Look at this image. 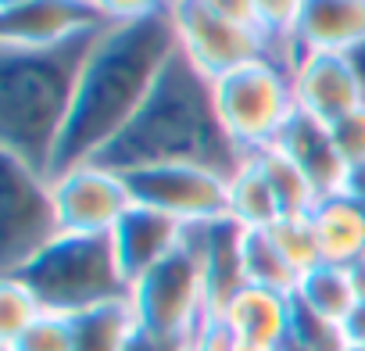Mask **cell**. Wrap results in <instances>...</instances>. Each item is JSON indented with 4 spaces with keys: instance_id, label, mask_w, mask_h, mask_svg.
Returning <instances> with one entry per match:
<instances>
[{
    "instance_id": "obj_1",
    "label": "cell",
    "mask_w": 365,
    "mask_h": 351,
    "mask_svg": "<svg viewBox=\"0 0 365 351\" xmlns=\"http://www.w3.org/2000/svg\"><path fill=\"white\" fill-rule=\"evenodd\" d=\"M175 51L179 40L168 11L140 22H111L97 36L83 65L68 126L54 151L51 180L79 165H90L108 143L125 133Z\"/></svg>"
},
{
    "instance_id": "obj_2",
    "label": "cell",
    "mask_w": 365,
    "mask_h": 351,
    "mask_svg": "<svg viewBox=\"0 0 365 351\" xmlns=\"http://www.w3.org/2000/svg\"><path fill=\"white\" fill-rule=\"evenodd\" d=\"M247 158L251 154L233 143L215 111L212 79L197 72L182 51H175L140 115L93 158V165L111 172H133L147 165H205L233 180Z\"/></svg>"
},
{
    "instance_id": "obj_3",
    "label": "cell",
    "mask_w": 365,
    "mask_h": 351,
    "mask_svg": "<svg viewBox=\"0 0 365 351\" xmlns=\"http://www.w3.org/2000/svg\"><path fill=\"white\" fill-rule=\"evenodd\" d=\"M104 29L54 47H0V151L47 180L79 93L83 65Z\"/></svg>"
},
{
    "instance_id": "obj_4",
    "label": "cell",
    "mask_w": 365,
    "mask_h": 351,
    "mask_svg": "<svg viewBox=\"0 0 365 351\" xmlns=\"http://www.w3.org/2000/svg\"><path fill=\"white\" fill-rule=\"evenodd\" d=\"M4 276L22 280L47 312H61V315H79L93 305L125 297L133 290L118 265L111 237L61 233L36 258H29L22 269Z\"/></svg>"
},
{
    "instance_id": "obj_5",
    "label": "cell",
    "mask_w": 365,
    "mask_h": 351,
    "mask_svg": "<svg viewBox=\"0 0 365 351\" xmlns=\"http://www.w3.org/2000/svg\"><path fill=\"white\" fill-rule=\"evenodd\" d=\"M129 294H133V305L140 312L143 333L150 340L175 344V347L187 344L190 333L212 315L197 226L187 230V240L161 265H154L147 276H140Z\"/></svg>"
},
{
    "instance_id": "obj_6",
    "label": "cell",
    "mask_w": 365,
    "mask_h": 351,
    "mask_svg": "<svg viewBox=\"0 0 365 351\" xmlns=\"http://www.w3.org/2000/svg\"><path fill=\"white\" fill-rule=\"evenodd\" d=\"M212 93L226 133L247 154L272 147L283 126L290 122V115L297 111L290 68L272 54L244 61L226 76L212 79Z\"/></svg>"
},
{
    "instance_id": "obj_7",
    "label": "cell",
    "mask_w": 365,
    "mask_h": 351,
    "mask_svg": "<svg viewBox=\"0 0 365 351\" xmlns=\"http://www.w3.org/2000/svg\"><path fill=\"white\" fill-rule=\"evenodd\" d=\"M61 237L54 187L0 151V273H15Z\"/></svg>"
},
{
    "instance_id": "obj_8",
    "label": "cell",
    "mask_w": 365,
    "mask_h": 351,
    "mask_svg": "<svg viewBox=\"0 0 365 351\" xmlns=\"http://www.w3.org/2000/svg\"><path fill=\"white\" fill-rule=\"evenodd\" d=\"M133 205L158 208L182 226H205L230 215V180L205 165H147L122 172Z\"/></svg>"
},
{
    "instance_id": "obj_9",
    "label": "cell",
    "mask_w": 365,
    "mask_h": 351,
    "mask_svg": "<svg viewBox=\"0 0 365 351\" xmlns=\"http://www.w3.org/2000/svg\"><path fill=\"white\" fill-rule=\"evenodd\" d=\"M168 15H172V26H175L179 51L208 79H219L230 68L255 61V58H265V54L279 58L276 44L265 33L244 29V26H233V22L212 15L201 0H172Z\"/></svg>"
},
{
    "instance_id": "obj_10",
    "label": "cell",
    "mask_w": 365,
    "mask_h": 351,
    "mask_svg": "<svg viewBox=\"0 0 365 351\" xmlns=\"http://www.w3.org/2000/svg\"><path fill=\"white\" fill-rule=\"evenodd\" d=\"M51 187H54L61 233L111 237L122 215L133 208V194L122 180V172H111L93 161L54 176Z\"/></svg>"
},
{
    "instance_id": "obj_11",
    "label": "cell",
    "mask_w": 365,
    "mask_h": 351,
    "mask_svg": "<svg viewBox=\"0 0 365 351\" xmlns=\"http://www.w3.org/2000/svg\"><path fill=\"white\" fill-rule=\"evenodd\" d=\"M104 26L90 0H19L0 8V47H54Z\"/></svg>"
},
{
    "instance_id": "obj_12",
    "label": "cell",
    "mask_w": 365,
    "mask_h": 351,
    "mask_svg": "<svg viewBox=\"0 0 365 351\" xmlns=\"http://www.w3.org/2000/svg\"><path fill=\"white\" fill-rule=\"evenodd\" d=\"M290 86H294L297 108L315 115L326 126L361 108V93L344 54H294Z\"/></svg>"
},
{
    "instance_id": "obj_13",
    "label": "cell",
    "mask_w": 365,
    "mask_h": 351,
    "mask_svg": "<svg viewBox=\"0 0 365 351\" xmlns=\"http://www.w3.org/2000/svg\"><path fill=\"white\" fill-rule=\"evenodd\" d=\"M187 230L190 226H182L179 219H172L158 208L133 205L111 233V244H115V255H118V265H122L129 287L140 276H147L154 265H161L182 240H187Z\"/></svg>"
},
{
    "instance_id": "obj_14",
    "label": "cell",
    "mask_w": 365,
    "mask_h": 351,
    "mask_svg": "<svg viewBox=\"0 0 365 351\" xmlns=\"http://www.w3.org/2000/svg\"><path fill=\"white\" fill-rule=\"evenodd\" d=\"M276 147L304 172V180L315 190V201L344 194V180H347V165L333 143V133L326 122H319L308 111H294L290 122L283 126V133L276 136Z\"/></svg>"
},
{
    "instance_id": "obj_15",
    "label": "cell",
    "mask_w": 365,
    "mask_h": 351,
    "mask_svg": "<svg viewBox=\"0 0 365 351\" xmlns=\"http://www.w3.org/2000/svg\"><path fill=\"white\" fill-rule=\"evenodd\" d=\"M294 54H347L365 44V0H304L290 29Z\"/></svg>"
},
{
    "instance_id": "obj_16",
    "label": "cell",
    "mask_w": 365,
    "mask_h": 351,
    "mask_svg": "<svg viewBox=\"0 0 365 351\" xmlns=\"http://www.w3.org/2000/svg\"><path fill=\"white\" fill-rule=\"evenodd\" d=\"M222 319L230 322L240 344L283 351L294 326V294L247 283L230 297V305L222 308Z\"/></svg>"
},
{
    "instance_id": "obj_17",
    "label": "cell",
    "mask_w": 365,
    "mask_h": 351,
    "mask_svg": "<svg viewBox=\"0 0 365 351\" xmlns=\"http://www.w3.org/2000/svg\"><path fill=\"white\" fill-rule=\"evenodd\" d=\"M240 237L244 226H237L230 215L197 226V240H201V258H205V276H208V305L212 315H222V308L230 305V297L247 287L244 283V265H240Z\"/></svg>"
},
{
    "instance_id": "obj_18",
    "label": "cell",
    "mask_w": 365,
    "mask_h": 351,
    "mask_svg": "<svg viewBox=\"0 0 365 351\" xmlns=\"http://www.w3.org/2000/svg\"><path fill=\"white\" fill-rule=\"evenodd\" d=\"M312 223L319 233L322 262L354 265L365 255V205L361 201H354L347 194L322 198L312 208Z\"/></svg>"
},
{
    "instance_id": "obj_19",
    "label": "cell",
    "mask_w": 365,
    "mask_h": 351,
    "mask_svg": "<svg viewBox=\"0 0 365 351\" xmlns=\"http://www.w3.org/2000/svg\"><path fill=\"white\" fill-rule=\"evenodd\" d=\"M72 330H76V351H133L147 337L133 294L72 315Z\"/></svg>"
},
{
    "instance_id": "obj_20",
    "label": "cell",
    "mask_w": 365,
    "mask_h": 351,
    "mask_svg": "<svg viewBox=\"0 0 365 351\" xmlns=\"http://www.w3.org/2000/svg\"><path fill=\"white\" fill-rule=\"evenodd\" d=\"M294 301L329 322H347V315L354 312L358 305V294H354V283H351V273L347 265H333V262H319L315 269L301 273L297 280V290H294Z\"/></svg>"
},
{
    "instance_id": "obj_21",
    "label": "cell",
    "mask_w": 365,
    "mask_h": 351,
    "mask_svg": "<svg viewBox=\"0 0 365 351\" xmlns=\"http://www.w3.org/2000/svg\"><path fill=\"white\" fill-rule=\"evenodd\" d=\"M230 219L244 230H272L283 219V205L255 158L230 180Z\"/></svg>"
},
{
    "instance_id": "obj_22",
    "label": "cell",
    "mask_w": 365,
    "mask_h": 351,
    "mask_svg": "<svg viewBox=\"0 0 365 351\" xmlns=\"http://www.w3.org/2000/svg\"><path fill=\"white\" fill-rule=\"evenodd\" d=\"M240 265H244V283H251V287H269V290H283V294L297 290L301 273L283 258V251L276 248L269 230H244Z\"/></svg>"
},
{
    "instance_id": "obj_23",
    "label": "cell",
    "mask_w": 365,
    "mask_h": 351,
    "mask_svg": "<svg viewBox=\"0 0 365 351\" xmlns=\"http://www.w3.org/2000/svg\"><path fill=\"white\" fill-rule=\"evenodd\" d=\"M251 158H255L258 168L265 172V180L272 183V190H276V198H279V205H283V215H304V212L315 208V190H312V183L304 180V172H301L276 143L255 151Z\"/></svg>"
},
{
    "instance_id": "obj_24",
    "label": "cell",
    "mask_w": 365,
    "mask_h": 351,
    "mask_svg": "<svg viewBox=\"0 0 365 351\" xmlns=\"http://www.w3.org/2000/svg\"><path fill=\"white\" fill-rule=\"evenodd\" d=\"M269 233H272L276 248L283 251V258H287L297 273H308V269H315V265L322 262L319 233H315L312 212H304V215H283Z\"/></svg>"
},
{
    "instance_id": "obj_25",
    "label": "cell",
    "mask_w": 365,
    "mask_h": 351,
    "mask_svg": "<svg viewBox=\"0 0 365 351\" xmlns=\"http://www.w3.org/2000/svg\"><path fill=\"white\" fill-rule=\"evenodd\" d=\"M47 308L40 305V297L15 276L0 280V344H11L15 337H22Z\"/></svg>"
},
{
    "instance_id": "obj_26",
    "label": "cell",
    "mask_w": 365,
    "mask_h": 351,
    "mask_svg": "<svg viewBox=\"0 0 365 351\" xmlns=\"http://www.w3.org/2000/svg\"><path fill=\"white\" fill-rule=\"evenodd\" d=\"M0 351H76L72 315L43 312L22 337H15L11 344H0Z\"/></svg>"
},
{
    "instance_id": "obj_27",
    "label": "cell",
    "mask_w": 365,
    "mask_h": 351,
    "mask_svg": "<svg viewBox=\"0 0 365 351\" xmlns=\"http://www.w3.org/2000/svg\"><path fill=\"white\" fill-rule=\"evenodd\" d=\"M255 4H258V19H262L269 40L279 51V61L290 68V44L287 40H290V29L304 8V0H255Z\"/></svg>"
},
{
    "instance_id": "obj_28",
    "label": "cell",
    "mask_w": 365,
    "mask_h": 351,
    "mask_svg": "<svg viewBox=\"0 0 365 351\" xmlns=\"http://www.w3.org/2000/svg\"><path fill=\"white\" fill-rule=\"evenodd\" d=\"M329 133H333V143H336L344 165L365 161V108H354L351 115H344L340 122H333Z\"/></svg>"
},
{
    "instance_id": "obj_29",
    "label": "cell",
    "mask_w": 365,
    "mask_h": 351,
    "mask_svg": "<svg viewBox=\"0 0 365 351\" xmlns=\"http://www.w3.org/2000/svg\"><path fill=\"white\" fill-rule=\"evenodd\" d=\"M237 347H240V340H237V333L230 330V322L222 315H208L190 333V340L182 344V351H237Z\"/></svg>"
},
{
    "instance_id": "obj_30",
    "label": "cell",
    "mask_w": 365,
    "mask_h": 351,
    "mask_svg": "<svg viewBox=\"0 0 365 351\" xmlns=\"http://www.w3.org/2000/svg\"><path fill=\"white\" fill-rule=\"evenodd\" d=\"M108 22H140L172 8V0H90Z\"/></svg>"
},
{
    "instance_id": "obj_31",
    "label": "cell",
    "mask_w": 365,
    "mask_h": 351,
    "mask_svg": "<svg viewBox=\"0 0 365 351\" xmlns=\"http://www.w3.org/2000/svg\"><path fill=\"white\" fill-rule=\"evenodd\" d=\"M201 4H205L212 15H219V19L233 22V26H244V29H258V33H265V26H262V19H258V4H255V0H201ZM265 36H269V33H265Z\"/></svg>"
},
{
    "instance_id": "obj_32",
    "label": "cell",
    "mask_w": 365,
    "mask_h": 351,
    "mask_svg": "<svg viewBox=\"0 0 365 351\" xmlns=\"http://www.w3.org/2000/svg\"><path fill=\"white\" fill-rule=\"evenodd\" d=\"M344 194L365 205V161L347 165V180H344Z\"/></svg>"
},
{
    "instance_id": "obj_33",
    "label": "cell",
    "mask_w": 365,
    "mask_h": 351,
    "mask_svg": "<svg viewBox=\"0 0 365 351\" xmlns=\"http://www.w3.org/2000/svg\"><path fill=\"white\" fill-rule=\"evenodd\" d=\"M344 333H347L351 344H365V301L354 305V312H351L347 322H344Z\"/></svg>"
},
{
    "instance_id": "obj_34",
    "label": "cell",
    "mask_w": 365,
    "mask_h": 351,
    "mask_svg": "<svg viewBox=\"0 0 365 351\" xmlns=\"http://www.w3.org/2000/svg\"><path fill=\"white\" fill-rule=\"evenodd\" d=\"M344 58H347V65L354 72V83H358V93H361V108H365V44L351 47Z\"/></svg>"
},
{
    "instance_id": "obj_35",
    "label": "cell",
    "mask_w": 365,
    "mask_h": 351,
    "mask_svg": "<svg viewBox=\"0 0 365 351\" xmlns=\"http://www.w3.org/2000/svg\"><path fill=\"white\" fill-rule=\"evenodd\" d=\"M347 273H351V283H354L358 301H365V255H361L354 265H347Z\"/></svg>"
},
{
    "instance_id": "obj_36",
    "label": "cell",
    "mask_w": 365,
    "mask_h": 351,
    "mask_svg": "<svg viewBox=\"0 0 365 351\" xmlns=\"http://www.w3.org/2000/svg\"><path fill=\"white\" fill-rule=\"evenodd\" d=\"M133 351H182V347H175V344H161V340H150V337H143Z\"/></svg>"
},
{
    "instance_id": "obj_37",
    "label": "cell",
    "mask_w": 365,
    "mask_h": 351,
    "mask_svg": "<svg viewBox=\"0 0 365 351\" xmlns=\"http://www.w3.org/2000/svg\"><path fill=\"white\" fill-rule=\"evenodd\" d=\"M237 351H272V347H255V344H240Z\"/></svg>"
},
{
    "instance_id": "obj_38",
    "label": "cell",
    "mask_w": 365,
    "mask_h": 351,
    "mask_svg": "<svg viewBox=\"0 0 365 351\" xmlns=\"http://www.w3.org/2000/svg\"><path fill=\"white\" fill-rule=\"evenodd\" d=\"M344 351H365V344H351V340H347V347H344Z\"/></svg>"
},
{
    "instance_id": "obj_39",
    "label": "cell",
    "mask_w": 365,
    "mask_h": 351,
    "mask_svg": "<svg viewBox=\"0 0 365 351\" xmlns=\"http://www.w3.org/2000/svg\"><path fill=\"white\" fill-rule=\"evenodd\" d=\"M8 4H19V0H0V8H8Z\"/></svg>"
}]
</instances>
